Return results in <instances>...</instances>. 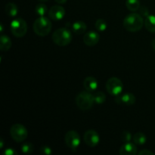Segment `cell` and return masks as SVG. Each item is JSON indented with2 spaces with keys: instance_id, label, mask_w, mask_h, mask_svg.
Segmentation results:
<instances>
[{
  "instance_id": "cell-32",
  "label": "cell",
  "mask_w": 155,
  "mask_h": 155,
  "mask_svg": "<svg viewBox=\"0 0 155 155\" xmlns=\"http://www.w3.org/2000/svg\"><path fill=\"white\" fill-rule=\"evenodd\" d=\"M151 46H152V48L155 50V39H153L152 42H151Z\"/></svg>"
},
{
  "instance_id": "cell-13",
  "label": "cell",
  "mask_w": 155,
  "mask_h": 155,
  "mask_svg": "<svg viewBox=\"0 0 155 155\" xmlns=\"http://www.w3.org/2000/svg\"><path fill=\"white\" fill-rule=\"evenodd\" d=\"M119 154L120 155H136L138 154V149L136 144L131 142H126L119 150Z\"/></svg>"
},
{
  "instance_id": "cell-5",
  "label": "cell",
  "mask_w": 155,
  "mask_h": 155,
  "mask_svg": "<svg viewBox=\"0 0 155 155\" xmlns=\"http://www.w3.org/2000/svg\"><path fill=\"white\" fill-rule=\"evenodd\" d=\"M11 31L15 37L21 38L26 35L27 32V24L22 18H15L11 22Z\"/></svg>"
},
{
  "instance_id": "cell-7",
  "label": "cell",
  "mask_w": 155,
  "mask_h": 155,
  "mask_svg": "<svg viewBox=\"0 0 155 155\" xmlns=\"http://www.w3.org/2000/svg\"><path fill=\"white\" fill-rule=\"evenodd\" d=\"M124 85L122 81L117 77H110L106 83V89L107 92L114 96H118L123 92Z\"/></svg>"
},
{
  "instance_id": "cell-2",
  "label": "cell",
  "mask_w": 155,
  "mask_h": 155,
  "mask_svg": "<svg viewBox=\"0 0 155 155\" xmlns=\"http://www.w3.org/2000/svg\"><path fill=\"white\" fill-rule=\"evenodd\" d=\"M33 31L37 36H45L51 32L52 24L48 18L45 16L39 17L35 20L33 25Z\"/></svg>"
},
{
  "instance_id": "cell-9",
  "label": "cell",
  "mask_w": 155,
  "mask_h": 155,
  "mask_svg": "<svg viewBox=\"0 0 155 155\" xmlns=\"http://www.w3.org/2000/svg\"><path fill=\"white\" fill-rule=\"evenodd\" d=\"M84 142L88 146L95 147L98 145L100 142V136L98 133L94 130H89L84 133L83 136Z\"/></svg>"
},
{
  "instance_id": "cell-3",
  "label": "cell",
  "mask_w": 155,
  "mask_h": 155,
  "mask_svg": "<svg viewBox=\"0 0 155 155\" xmlns=\"http://www.w3.org/2000/svg\"><path fill=\"white\" fill-rule=\"evenodd\" d=\"M52 40L58 46H66L72 41V33L68 29L61 27L58 28L53 33Z\"/></svg>"
},
{
  "instance_id": "cell-19",
  "label": "cell",
  "mask_w": 155,
  "mask_h": 155,
  "mask_svg": "<svg viewBox=\"0 0 155 155\" xmlns=\"http://www.w3.org/2000/svg\"><path fill=\"white\" fill-rule=\"evenodd\" d=\"M133 140L136 145H143L146 143L147 138L146 136L143 133L138 132L134 136H133Z\"/></svg>"
},
{
  "instance_id": "cell-23",
  "label": "cell",
  "mask_w": 155,
  "mask_h": 155,
  "mask_svg": "<svg viewBox=\"0 0 155 155\" xmlns=\"http://www.w3.org/2000/svg\"><path fill=\"white\" fill-rule=\"evenodd\" d=\"M95 27L98 31L103 32L104 30H106L107 27V24L104 19H98L95 21Z\"/></svg>"
},
{
  "instance_id": "cell-29",
  "label": "cell",
  "mask_w": 155,
  "mask_h": 155,
  "mask_svg": "<svg viewBox=\"0 0 155 155\" xmlns=\"http://www.w3.org/2000/svg\"><path fill=\"white\" fill-rule=\"evenodd\" d=\"M138 154H140V155H154V153H153L152 151H149V150H147V149L142 150V151H139Z\"/></svg>"
},
{
  "instance_id": "cell-14",
  "label": "cell",
  "mask_w": 155,
  "mask_h": 155,
  "mask_svg": "<svg viewBox=\"0 0 155 155\" xmlns=\"http://www.w3.org/2000/svg\"><path fill=\"white\" fill-rule=\"evenodd\" d=\"M98 80L94 77H87L83 81V86L88 92H93L98 88Z\"/></svg>"
},
{
  "instance_id": "cell-8",
  "label": "cell",
  "mask_w": 155,
  "mask_h": 155,
  "mask_svg": "<svg viewBox=\"0 0 155 155\" xmlns=\"http://www.w3.org/2000/svg\"><path fill=\"white\" fill-rule=\"evenodd\" d=\"M64 142L70 149L72 151H77L80 145V134L75 130H69L65 134Z\"/></svg>"
},
{
  "instance_id": "cell-16",
  "label": "cell",
  "mask_w": 155,
  "mask_h": 155,
  "mask_svg": "<svg viewBox=\"0 0 155 155\" xmlns=\"http://www.w3.org/2000/svg\"><path fill=\"white\" fill-rule=\"evenodd\" d=\"M5 11L8 16L11 17V18H15L17 16L18 14V8L16 4L13 2H8L6 4L5 8Z\"/></svg>"
},
{
  "instance_id": "cell-28",
  "label": "cell",
  "mask_w": 155,
  "mask_h": 155,
  "mask_svg": "<svg viewBox=\"0 0 155 155\" xmlns=\"http://www.w3.org/2000/svg\"><path fill=\"white\" fill-rule=\"evenodd\" d=\"M5 155H17V152L13 148H6L4 151Z\"/></svg>"
},
{
  "instance_id": "cell-1",
  "label": "cell",
  "mask_w": 155,
  "mask_h": 155,
  "mask_svg": "<svg viewBox=\"0 0 155 155\" xmlns=\"http://www.w3.org/2000/svg\"><path fill=\"white\" fill-rule=\"evenodd\" d=\"M123 25L127 31L137 32L142 30L145 25V21L140 14L132 13L124 18Z\"/></svg>"
},
{
  "instance_id": "cell-6",
  "label": "cell",
  "mask_w": 155,
  "mask_h": 155,
  "mask_svg": "<svg viewBox=\"0 0 155 155\" xmlns=\"http://www.w3.org/2000/svg\"><path fill=\"white\" fill-rule=\"evenodd\" d=\"M10 136L16 142H23L27 138L28 131L24 125L16 124L11 127Z\"/></svg>"
},
{
  "instance_id": "cell-34",
  "label": "cell",
  "mask_w": 155,
  "mask_h": 155,
  "mask_svg": "<svg viewBox=\"0 0 155 155\" xmlns=\"http://www.w3.org/2000/svg\"><path fill=\"white\" fill-rule=\"evenodd\" d=\"M39 2H47L48 1V0H39Z\"/></svg>"
},
{
  "instance_id": "cell-24",
  "label": "cell",
  "mask_w": 155,
  "mask_h": 155,
  "mask_svg": "<svg viewBox=\"0 0 155 155\" xmlns=\"http://www.w3.org/2000/svg\"><path fill=\"white\" fill-rule=\"evenodd\" d=\"M34 147H33V144L30 142H24L21 145V151L24 154H31L33 153Z\"/></svg>"
},
{
  "instance_id": "cell-25",
  "label": "cell",
  "mask_w": 155,
  "mask_h": 155,
  "mask_svg": "<svg viewBox=\"0 0 155 155\" xmlns=\"http://www.w3.org/2000/svg\"><path fill=\"white\" fill-rule=\"evenodd\" d=\"M120 139L124 143H126V142H130L131 139H133V136H132V134L130 132L124 130L121 133Z\"/></svg>"
},
{
  "instance_id": "cell-33",
  "label": "cell",
  "mask_w": 155,
  "mask_h": 155,
  "mask_svg": "<svg viewBox=\"0 0 155 155\" xmlns=\"http://www.w3.org/2000/svg\"><path fill=\"white\" fill-rule=\"evenodd\" d=\"M0 31H1L2 33H3V24H1V25H0Z\"/></svg>"
},
{
  "instance_id": "cell-18",
  "label": "cell",
  "mask_w": 155,
  "mask_h": 155,
  "mask_svg": "<svg viewBox=\"0 0 155 155\" xmlns=\"http://www.w3.org/2000/svg\"><path fill=\"white\" fill-rule=\"evenodd\" d=\"M145 27L151 33H155V15H149L145 18Z\"/></svg>"
},
{
  "instance_id": "cell-15",
  "label": "cell",
  "mask_w": 155,
  "mask_h": 155,
  "mask_svg": "<svg viewBox=\"0 0 155 155\" xmlns=\"http://www.w3.org/2000/svg\"><path fill=\"white\" fill-rule=\"evenodd\" d=\"M73 31L76 34H83L87 29V26L85 22L82 21H77L72 24Z\"/></svg>"
},
{
  "instance_id": "cell-17",
  "label": "cell",
  "mask_w": 155,
  "mask_h": 155,
  "mask_svg": "<svg viewBox=\"0 0 155 155\" xmlns=\"http://www.w3.org/2000/svg\"><path fill=\"white\" fill-rule=\"evenodd\" d=\"M0 49L2 51H6L11 48L12 45V42L10 38L6 35L2 34L0 38Z\"/></svg>"
},
{
  "instance_id": "cell-11",
  "label": "cell",
  "mask_w": 155,
  "mask_h": 155,
  "mask_svg": "<svg viewBox=\"0 0 155 155\" xmlns=\"http://www.w3.org/2000/svg\"><path fill=\"white\" fill-rule=\"evenodd\" d=\"M100 36L97 32L89 31L83 36V42L88 46H94L99 42Z\"/></svg>"
},
{
  "instance_id": "cell-26",
  "label": "cell",
  "mask_w": 155,
  "mask_h": 155,
  "mask_svg": "<svg viewBox=\"0 0 155 155\" xmlns=\"http://www.w3.org/2000/svg\"><path fill=\"white\" fill-rule=\"evenodd\" d=\"M40 152L41 154L44 155H51L52 151H51V148L48 145H42L40 148Z\"/></svg>"
},
{
  "instance_id": "cell-21",
  "label": "cell",
  "mask_w": 155,
  "mask_h": 155,
  "mask_svg": "<svg viewBox=\"0 0 155 155\" xmlns=\"http://www.w3.org/2000/svg\"><path fill=\"white\" fill-rule=\"evenodd\" d=\"M35 12L36 13L39 15V17L45 16L47 14V12H48V8L43 3H39L38 5H36V8H35Z\"/></svg>"
},
{
  "instance_id": "cell-22",
  "label": "cell",
  "mask_w": 155,
  "mask_h": 155,
  "mask_svg": "<svg viewBox=\"0 0 155 155\" xmlns=\"http://www.w3.org/2000/svg\"><path fill=\"white\" fill-rule=\"evenodd\" d=\"M94 101L95 104H103L106 101V95L102 92H97L93 95Z\"/></svg>"
},
{
  "instance_id": "cell-31",
  "label": "cell",
  "mask_w": 155,
  "mask_h": 155,
  "mask_svg": "<svg viewBox=\"0 0 155 155\" xmlns=\"http://www.w3.org/2000/svg\"><path fill=\"white\" fill-rule=\"evenodd\" d=\"M3 146H4V142H3V139H0V148H3Z\"/></svg>"
},
{
  "instance_id": "cell-30",
  "label": "cell",
  "mask_w": 155,
  "mask_h": 155,
  "mask_svg": "<svg viewBox=\"0 0 155 155\" xmlns=\"http://www.w3.org/2000/svg\"><path fill=\"white\" fill-rule=\"evenodd\" d=\"M58 4H64L68 0H54Z\"/></svg>"
},
{
  "instance_id": "cell-12",
  "label": "cell",
  "mask_w": 155,
  "mask_h": 155,
  "mask_svg": "<svg viewBox=\"0 0 155 155\" xmlns=\"http://www.w3.org/2000/svg\"><path fill=\"white\" fill-rule=\"evenodd\" d=\"M115 101L119 104L132 105V104H135V102H136V97L133 94L127 92V93H124L123 95H120L117 96Z\"/></svg>"
},
{
  "instance_id": "cell-20",
  "label": "cell",
  "mask_w": 155,
  "mask_h": 155,
  "mask_svg": "<svg viewBox=\"0 0 155 155\" xmlns=\"http://www.w3.org/2000/svg\"><path fill=\"white\" fill-rule=\"evenodd\" d=\"M126 6L131 12H136L140 8L139 0H126Z\"/></svg>"
},
{
  "instance_id": "cell-27",
  "label": "cell",
  "mask_w": 155,
  "mask_h": 155,
  "mask_svg": "<svg viewBox=\"0 0 155 155\" xmlns=\"http://www.w3.org/2000/svg\"><path fill=\"white\" fill-rule=\"evenodd\" d=\"M139 13H140V15L142 16H144L146 18L147 16L149 15V10L145 6H142V7H140V8H139Z\"/></svg>"
},
{
  "instance_id": "cell-10",
  "label": "cell",
  "mask_w": 155,
  "mask_h": 155,
  "mask_svg": "<svg viewBox=\"0 0 155 155\" xmlns=\"http://www.w3.org/2000/svg\"><path fill=\"white\" fill-rule=\"evenodd\" d=\"M48 17H49L51 20L55 21H58L64 18L66 12H65L64 8L57 5L52 6V7L48 10Z\"/></svg>"
},
{
  "instance_id": "cell-4",
  "label": "cell",
  "mask_w": 155,
  "mask_h": 155,
  "mask_svg": "<svg viewBox=\"0 0 155 155\" xmlns=\"http://www.w3.org/2000/svg\"><path fill=\"white\" fill-rule=\"evenodd\" d=\"M76 104L80 110H89L95 104L93 95L86 90L80 92L76 97Z\"/></svg>"
}]
</instances>
